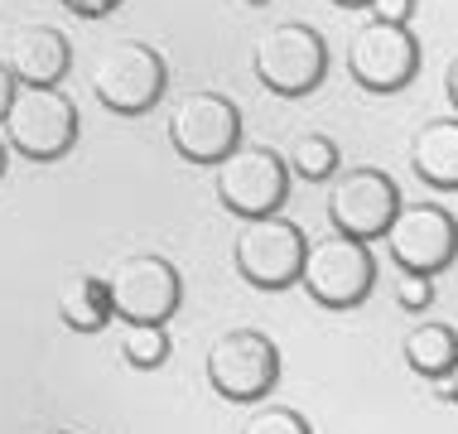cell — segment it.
I'll return each instance as SVG.
<instances>
[{
  "mask_svg": "<svg viewBox=\"0 0 458 434\" xmlns=\"http://www.w3.org/2000/svg\"><path fill=\"white\" fill-rule=\"evenodd\" d=\"M371 20H381V24H411L415 15V0H371Z\"/></svg>",
  "mask_w": 458,
  "mask_h": 434,
  "instance_id": "cell-21",
  "label": "cell"
},
{
  "mask_svg": "<svg viewBox=\"0 0 458 434\" xmlns=\"http://www.w3.org/2000/svg\"><path fill=\"white\" fill-rule=\"evenodd\" d=\"M121 353H126V362L140 367V371L165 367L169 362V333H165V324H126V333H121Z\"/></svg>",
  "mask_w": 458,
  "mask_h": 434,
  "instance_id": "cell-18",
  "label": "cell"
},
{
  "mask_svg": "<svg viewBox=\"0 0 458 434\" xmlns=\"http://www.w3.org/2000/svg\"><path fill=\"white\" fill-rule=\"evenodd\" d=\"M242 434H314V430H309V420L300 411H290V405H261V411L246 415Z\"/></svg>",
  "mask_w": 458,
  "mask_h": 434,
  "instance_id": "cell-19",
  "label": "cell"
},
{
  "mask_svg": "<svg viewBox=\"0 0 458 434\" xmlns=\"http://www.w3.org/2000/svg\"><path fill=\"white\" fill-rule=\"evenodd\" d=\"M411 165L429 189H444V193L458 189V116H435L415 131Z\"/></svg>",
  "mask_w": 458,
  "mask_h": 434,
  "instance_id": "cell-14",
  "label": "cell"
},
{
  "mask_svg": "<svg viewBox=\"0 0 458 434\" xmlns=\"http://www.w3.org/2000/svg\"><path fill=\"white\" fill-rule=\"evenodd\" d=\"M333 5H352L357 10V5H371V0H333Z\"/></svg>",
  "mask_w": 458,
  "mask_h": 434,
  "instance_id": "cell-27",
  "label": "cell"
},
{
  "mask_svg": "<svg viewBox=\"0 0 458 434\" xmlns=\"http://www.w3.org/2000/svg\"><path fill=\"white\" fill-rule=\"evenodd\" d=\"M401 213V189H395L391 174L381 169H348V174H333V189H328V222L333 232L352 242H371V237H386L391 217Z\"/></svg>",
  "mask_w": 458,
  "mask_h": 434,
  "instance_id": "cell-11",
  "label": "cell"
},
{
  "mask_svg": "<svg viewBox=\"0 0 458 434\" xmlns=\"http://www.w3.org/2000/svg\"><path fill=\"white\" fill-rule=\"evenodd\" d=\"M444 381H449V401L458 405V362H454V371H449V377H444Z\"/></svg>",
  "mask_w": 458,
  "mask_h": 434,
  "instance_id": "cell-25",
  "label": "cell"
},
{
  "mask_svg": "<svg viewBox=\"0 0 458 434\" xmlns=\"http://www.w3.org/2000/svg\"><path fill=\"white\" fill-rule=\"evenodd\" d=\"M0 64L10 68V78L20 87H58L64 72L72 68V48L64 39V30L30 20V24H15V30H10Z\"/></svg>",
  "mask_w": 458,
  "mask_h": 434,
  "instance_id": "cell-13",
  "label": "cell"
},
{
  "mask_svg": "<svg viewBox=\"0 0 458 434\" xmlns=\"http://www.w3.org/2000/svg\"><path fill=\"white\" fill-rule=\"evenodd\" d=\"M304 246H309L304 232L294 227L290 217L270 213V217L242 222L237 246H232V260H237L242 280H251L256 290H284V285L300 280Z\"/></svg>",
  "mask_w": 458,
  "mask_h": 434,
  "instance_id": "cell-9",
  "label": "cell"
},
{
  "mask_svg": "<svg viewBox=\"0 0 458 434\" xmlns=\"http://www.w3.org/2000/svg\"><path fill=\"white\" fill-rule=\"evenodd\" d=\"M401 357L411 362L415 377L425 381H444L458 362V333L449 324H415L401 343Z\"/></svg>",
  "mask_w": 458,
  "mask_h": 434,
  "instance_id": "cell-15",
  "label": "cell"
},
{
  "mask_svg": "<svg viewBox=\"0 0 458 434\" xmlns=\"http://www.w3.org/2000/svg\"><path fill=\"white\" fill-rule=\"evenodd\" d=\"M444 92H449V102H454V111H458V58L449 64V72H444Z\"/></svg>",
  "mask_w": 458,
  "mask_h": 434,
  "instance_id": "cell-24",
  "label": "cell"
},
{
  "mask_svg": "<svg viewBox=\"0 0 458 434\" xmlns=\"http://www.w3.org/2000/svg\"><path fill=\"white\" fill-rule=\"evenodd\" d=\"M64 5L72 10V15H82V20H102V15H111V10L121 5V0H64Z\"/></svg>",
  "mask_w": 458,
  "mask_h": 434,
  "instance_id": "cell-22",
  "label": "cell"
},
{
  "mask_svg": "<svg viewBox=\"0 0 458 434\" xmlns=\"http://www.w3.org/2000/svg\"><path fill=\"white\" fill-rule=\"evenodd\" d=\"M169 145L193 165H217L242 145V111L222 92H183L169 106Z\"/></svg>",
  "mask_w": 458,
  "mask_h": 434,
  "instance_id": "cell-7",
  "label": "cell"
},
{
  "mask_svg": "<svg viewBox=\"0 0 458 434\" xmlns=\"http://www.w3.org/2000/svg\"><path fill=\"white\" fill-rule=\"evenodd\" d=\"M58 319L78 333H97L111 324V294L102 276H68L58 285Z\"/></svg>",
  "mask_w": 458,
  "mask_h": 434,
  "instance_id": "cell-16",
  "label": "cell"
},
{
  "mask_svg": "<svg viewBox=\"0 0 458 434\" xmlns=\"http://www.w3.org/2000/svg\"><path fill=\"white\" fill-rule=\"evenodd\" d=\"M0 179H5V135H0Z\"/></svg>",
  "mask_w": 458,
  "mask_h": 434,
  "instance_id": "cell-26",
  "label": "cell"
},
{
  "mask_svg": "<svg viewBox=\"0 0 458 434\" xmlns=\"http://www.w3.org/2000/svg\"><path fill=\"white\" fill-rule=\"evenodd\" d=\"M395 300H401L405 314L429 309L435 304V276H411V270H401V280H395Z\"/></svg>",
  "mask_w": 458,
  "mask_h": 434,
  "instance_id": "cell-20",
  "label": "cell"
},
{
  "mask_svg": "<svg viewBox=\"0 0 458 434\" xmlns=\"http://www.w3.org/2000/svg\"><path fill=\"white\" fill-rule=\"evenodd\" d=\"M284 169L300 174V179H309V183H324V179L338 174V145H333L328 135H318V131L294 135L290 150H284Z\"/></svg>",
  "mask_w": 458,
  "mask_h": 434,
  "instance_id": "cell-17",
  "label": "cell"
},
{
  "mask_svg": "<svg viewBox=\"0 0 458 434\" xmlns=\"http://www.w3.org/2000/svg\"><path fill=\"white\" fill-rule=\"evenodd\" d=\"M102 280L111 294V319H126V324H169L183 300V280L174 260L155 251L121 256Z\"/></svg>",
  "mask_w": 458,
  "mask_h": 434,
  "instance_id": "cell-4",
  "label": "cell"
},
{
  "mask_svg": "<svg viewBox=\"0 0 458 434\" xmlns=\"http://www.w3.org/2000/svg\"><path fill=\"white\" fill-rule=\"evenodd\" d=\"M213 189L217 203L242 222L270 217L280 213L284 193H290V169H284V155L266 150V145H237L227 159L213 165Z\"/></svg>",
  "mask_w": 458,
  "mask_h": 434,
  "instance_id": "cell-6",
  "label": "cell"
},
{
  "mask_svg": "<svg viewBox=\"0 0 458 434\" xmlns=\"http://www.w3.org/2000/svg\"><path fill=\"white\" fill-rule=\"evenodd\" d=\"M208 381L227 401H261L280 381V347L261 328H227L208 347Z\"/></svg>",
  "mask_w": 458,
  "mask_h": 434,
  "instance_id": "cell-8",
  "label": "cell"
},
{
  "mask_svg": "<svg viewBox=\"0 0 458 434\" xmlns=\"http://www.w3.org/2000/svg\"><path fill=\"white\" fill-rule=\"evenodd\" d=\"M251 68L261 78L266 92L276 97H304L324 82L328 72V44L314 24L304 20H284L276 30H266L256 39V54H251Z\"/></svg>",
  "mask_w": 458,
  "mask_h": 434,
  "instance_id": "cell-2",
  "label": "cell"
},
{
  "mask_svg": "<svg viewBox=\"0 0 458 434\" xmlns=\"http://www.w3.org/2000/svg\"><path fill=\"white\" fill-rule=\"evenodd\" d=\"M15 78H10V68L5 64H0V121H5V111H10V97H15Z\"/></svg>",
  "mask_w": 458,
  "mask_h": 434,
  "instance_id": "cell-23",
  "label": "cell"
},
{
  "mask_svg": "<svg viewBox=\"0 0 458 434\" xmlns=\"http://www.w3.org/2000/svg\"><path fill=\"white\" fill-rule=\"evenodd\" d=\"M348 72L367 92H401L420 72V44L411 24H381L367 20L348 39Z\"/></svg>",
  "mask_w": 458,
  "mask_h": 434,
  "instance_id": "cell-10",
  "label": "cell"
},
{
  "mask_svg": "<svg viewBox=\"0 0 458 434\" xmlns=\"http://www.w3.org/2000/svg\"><path fill=\"white\" fill-rule=\"evenodd\" d=\"M5 145L24 159H58L78 140V106L58 87H15L5 111Z\"/></svg>",
  "mask_w": 458,
  "mask_h": 434,
  "instance_id": "cell-3",
  "label": "cell"
},
{
  "mask_svg": "<svg viewBox=\"0 0 458 434\" xmlns=\"http://www.w3.org/2000/svg\"><path fill=\"white\" fill-rule=\"evenodd\" d=\"M169 68L159 48L140 39H111L102 54L92 58V97L116 116H140L165 97Z\"/></svg>",
  "mask_w": 458,
  "mask_h": 434,
  "instance_id": "cell-1",
  "label": "cell"
},
{
  "mask_svg": "<svg viewBox=\"0 0 458 434\" xmlns=\"http://www.w3.org/2000/svg\"><path fill=\"white\" fill-rule=\"evenodd\" d=\"M391 256L411 276H439L458 260V222L439 203H401L386 227Z\"/></svg>",
  "mask_w": 458,
  "mask_h": 434,
  "instance_id": "cell-12",
  "label": "cell"
},
{
  "mask_svg": "<svg viewBox=\"0 0 458 434\" xmlns=\"http://www.w3.org/2000/svg\"><path fill=\"white\" fill-rule=\"evenodd\" d=\"M300 285L324 309H352L377 285V256H371L367 242H352L343 232H333V237H318L304 246Z\"/></svg>",
  "mask_w": 458,
  "mask_h": 434,
  "instance_id": "cell-5",
  "label": "cell"
},
{
  "mask_svg": "<svg viewBox=\"0 0 458 434\" xmlns=\"http://www.w3.org/2000/svg\"><path fill=\"white\" fill-rule=\"evenodd\" d=\"M48 434H72V430H48Z\"/></svg>",
  "mask_w": 458,
  "mask_h": 434,
  "instance_id": "cell-28",
  "label": "cell"
}]
</instances>
